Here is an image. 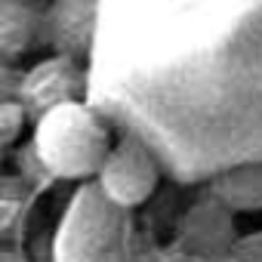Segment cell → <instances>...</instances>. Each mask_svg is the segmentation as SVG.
Returning a JSON list of instances; mask_svg holds the SVG:
<instances>
[{
  "instance_id": "1",
  "label": "cell",
  "mask_w": 262,
  "mask_h": 262,
  "mask_svg": "<svg viewBox=\"0 0 262 262\" xmlns=\"http://www.w3.org/2000/svg\"><path fill=\"white\" fill-rule=\"evenodd\" d=\"M31 148L53 179L80 182L99 173L111 139L102 117L83 99H74L34 120Z\"/></svg>"
},
{
  "instance_id": "2",
  "label": "cell",
  "mask_w": 262,
  "mask_h": 262,
  "mask_svg": "<svg viewBox=\"0 0 262 262\" xmlns=\"http://www.w3.org/2000/svg\"><path fill=\"white\" fill-rule=\"evenodd\" d=\"M96 179H99L102 194L114 207L133 210L155 194L161 182V164L136 136H123L117 145L108 148L105 161L99 164Z\"/></svg>"
},
{
  "instance_id": "3",
  "label": "cell",
  "mask_w": 262,
  "mask_h": 262,
  "mask_svg": "<svg viewBox=\"0 0 262 262\" xmlns=\"http://www.w3.org/2000/svg\"><path fill=\"white\" fill-rule=\"evenodd\" d=\"M83 90H86V74L80 59L53 53L37 65H31L25 74H19L16 102L22 105L28 120H37L56 105L83 99Z\"/></svg>"
},
{
  "instance_id": "4",
  "label": "cell",
  "mask_w": 262,
  "mask_h": 262,
  "mask_svg": "<svg viewBox=\"0 0 262 262\" xmlns=\"http://www.w3.org/2000/svg\"><path fill=\"white\" fill-rule=\"evenodd\" d=\"M102 0H53L43 13V43L53 53L83 59L93 47Z\"/></svg>"
},
{
  "instance_id": "5",
  "label": "cell",
  "mask_w": 262,
  "mask_h": 262,
  "mask_svg": "<svg viewBox=\"0 0 262 262\" xmlns=\"http://www.w3.org/2000/svg\"><path fill=\"white\" fill-rule=\"evenodd\" d=\"M43 40V13L34 0H0V59L19 62Z\"/></svg>"
},
{
  "instance_id": "6",
  "label": "cell",
  "mask_w": 262,
  "mask_h": 262,
  "mask_svg": "<svg viewBox=\"0 0 262 262\" xmlns=\"http://www.w3.org/2000/svg\"><path fill=\"white\" fill-rule=\"evenodd\" d=\"M210 194L228 213H259L262 210V164H237L213 176Z\"/></svg>"
},
{
  "instance_id": "7",
  "label": "cell",
  "mask_w": 262,
  "mask_h": 262,
  "mask_svg": "<svg viewBox=\"0 0 262 262\" xmlns=\"http://www.w3.org/2000/svg\"><path fill=\"white\" fill-rule=\"evenodd\" d=\"M182 237L191 250H225L231 247V213L210 194L185 216Z\"/></svg>"
},
{
  "instance_id": "8",
  "label": "cell",
  "mask_w": 262,
  "mask_h": 262,
  "mask_svg": "<svg viewBox=\"0 0 262 262\" xmlns=\"http://www.w3.org/2000/svg\"><path fill=\"white\" fill-rule=\"evenodd\" d=\"M31 207V188L19 176L0 173V241H10L19 234Z\"/></svg>"
},
{
  "instance_id": "9",
  "label": "cell",
  "mask_w": 262,
  "mask_h": 262,
  "mask_svg": "<svg viewBox=\"0 0 262 262\" xmlns=\"http://www.w3.org/2000/svg\"><path fill=\"white\" fill-rule=\"evenodd\" d=\"M25 111H22V105L16 102V99H10V102H0V145H13V142H19V136H22V129H25Z\"/></svg>"
},
{
  "instance_id": "10",
  "label": "cell",
  "mask_w": 262,
  "mask_h": 262,
  "mask_svg": "<svg viewBox=\"0 0 262 262\" xmlns=\"http://www.w3.org/2000/svg\"><path fill=\"white\" fill-rule=\"evenodd\" d=\"M16 161H19V179H22L28 188H40V185L53 182V176L47 173V167L40 164V158L34 155L31 145H25V148L16 155Z\"/></svg>"
},
{
  "instance_id": "11",
  "label": "cell",
  "mask_w": 262,
  "mask_h": 262,
  "mask_svg": "<svg viewBox=\"0 0 262 262\" xmlns=\"http://www.w3.org/2000/svg\"><path fill=\"white\" fill-rule=\"evenodd\" d=\"M231 253L237 256V262H262V231L231 241Z\"/></svg>"
},
{
  "instance_id": "12",
  "label": "cell",
  "mask_w": 262,
  "mask_h": 262,
  "mask_svg": "<svg viewBox=\"0 0 262 262\" xmlns=\"http://www.w3.org/2000/svg\"><path fill=\"white\" fill-rule=\"evenodd\" d=\"M16 86H19V71L0 59V102H10L16 99Z\"/></svg>"
},
{
  "instance_id": "13",
  "label": "cell",
  "mask_w": 262,
  "mask_h": 262,
  "mask_svg": "<svg viewBox=\"0 0 262 262\" xmlns=\"http://www.w3.org/2000/svg\"><path fill=\"white\" fill-rule=\"evenodd\" d=\"M0 262H28L25 253L13 250V247H0Z\"/></svg>"
},
{
  "instance_id": "14",
  "label": "cell",
  "mask_w": 262,
  "mask_h": 262,
  "mask_svg": "<svg viewBox=\"0 0 262 262\" xmlns=\"http://www.w3.org/2000/svg\"><path fill=\"white\" fill-rule=\"evenodd\" d=\"M4 158H7V145H0V170H4Z\"/></svg>"
}]
</instances>
